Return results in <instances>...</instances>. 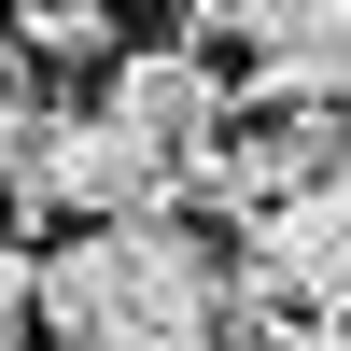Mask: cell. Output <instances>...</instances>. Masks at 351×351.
Listing matches in <instances>:
<instances>
[{
	"instance_id": "cell-6",
	"label": "cell",
	"mask_w": 351,
	"mask_h": 351,
	"mask_svg": "<svg viewBox=\"0 0 351 351\" xmlns=\"http://www.w3.org/2000/svg\"><path fill=\"white\" fill-rule=\"evenodd\" d=\"M14 56L28 71H112V0H14Z\"/></svg>"
},
{
	"instance_id": "cell-1",
	"label": "cell",
	"mask_w": 351,
	"mask_h": 351,
	"mask_svg": "<svg viewBox=\"0 0 351 351\" xmlns=\"http://www.w3.org/2000/svg\"><path fill=\"white\" fill-rule=\"evenodd\" d=\"M239 267L197 239V211H127L71 225L43 253V337L56 351H225Z\"/></svg>"
},
{
	"instance_id": "cell-7",
	"label": "cell",
	"mask_w": 351,
	"mask_h": 351,
	"mask_svg": "<svg viewBox=\"0 0 351 351\" xmlns=\"http://www.w3.org/2000/svg\"><path fill=\"white\" fill-rule=\"evenodd\" d=\"M28 337H43V267L0 253V351H28Z\"/></svg>"
},
{
	"instance_id": "cell-2",
	"label": "cell",
	"mask_w": 351,
	"mask_h": 351,
	"mask_svg": "<svg viewBox=\"0 0 351 351\" xmlns=\"http://www.w3.org/2000/svg\"><path fill=\"white\" fill-rule=\"evenodd\" d=\"M14 211H71V225H127V211H183V155H169L155 127H127L112 99H71L43 127V155H28V183H14Z\"/></svg>"
},
{
	"instance_id": "cell-4",
	"label": "cell",
	"mask_w": 351,
	"mask_h": 351,
	"mask_svg": "<svg viewBox=\"0 0 351 351\" xmlns=\"http://www.w3.org/2000/svg\"><path fill=\"white\" fill-rule=\"evenodd\" d=\"M99 99L127 112V127H155L169 155H197V141H225V127H239V99H225L211 43H127V56L99 71Z\"/></svg>"
},
{
	"instance_id": "cell-9",
	"label": "cell",
	"mask_w": 351,
	"mask_h": 351,
	"mask_svg": "<svg viewBox=\"0 0 351 351\" xmlns=\"http://www.w3.org/2000/svg\"><path fill=\"white\" fill-rule=\"evenodd\" d=\"M0 28H14V0H0Z\"/></svg>"
},
{
	"instance_id": "cell-3",
	"label": "cell",
	"mask_w": 351,
	"mask_h": 351,
	"mask_svg": "<svg viewBox=\"0 0 351 351\" xmlns=\"http://www.w3.org/2000/svg\"><path fill=\"white\" fill-rule=\"evenodd\" d=\"M239 267L295 309H337L351 295V169H295L267 211L239 225Z\"/></svg>"
},
{
	"instance_id": "cell-8",
	"label": "cell",
	"mask_w": 351,
	"mask_h": 351,
	"mask_svg": "<svg viewBox=\"0 0 351 351\" xmlns=\"http://www.w3.org/2000/svg\"><path fill=\"white\" fill-rule=\"evenodd\" d=\"M295 351H351V295H337V309H309V324H295Z\"/></svg>"
},
{
	"instance_id": "cell-5",
	"label": "cell",
	"mask_w": 351,
	"mask_h": 351,
	"mask_svg": "<svg viewBox=\"0 0 351 351\" xmlns=\"http://www.w3.org/2000/svg\"><path fill=\"white\" fill-rule=\"evenodd\" d=\"M253 99L267 112H351V0H295L253 43Z\"/></svg>"
}]
</instances>
